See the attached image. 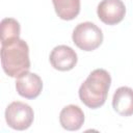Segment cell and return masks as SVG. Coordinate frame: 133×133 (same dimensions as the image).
Returning a JSON list of instances; mask_svg holds the SVG:
<instances>
[{"instance_id":"obj_1","label":"cell","mask_w":133,"mask_h":133,"mask_svg":"<svg viewBox=\"0 0 133 133\" xmlns=\"http://www.w3.org/2000/svg\"><path fill=\"white\" fill-rule=\"evenodd\" d=\"M110 84L111 77L106 70H94L79 87L81 102L88 108H100L106 102Z\"/></svg>"},{"instance_id":"obj_2","label":"cell","mask_w":133,"mask_h":133,"mask_svg":"<svg viewBox=\"0 0 133 133\" xmlns=\"http://www.w3.org/2000/svg\"><path fill=\"white\" fill-rule=\"evenodd\" d=\"M1 64L4 73L12 78L28 72L30 69L29 48L25 41L17 38L1 44Z\"/></svg>"},{"instance_id":"obj_3","label":"cell","mask_w":133,"mask_h":133,"mask_svg":"<svg viewBox=\"0 0 133 133\" xmlns=\"http://www.w3.org/2000/svg\"><path fill=\"white\" fill-rule=\"evenodd\" d=\"M73 43L83 51H94L99 48L103 42L102 30L91 22L78 24L73 30Z\"/></svg>"},{"instance_id":"obj_4","label":"cell","mask_w":133,"mask_h":133,"mask_svg":"<svg viewBox=\"0 0 133 133\" xmlns=\"http://www.w3.org/2000/svg\"><path fill=\"white\" fill-rule=\"evenodd\" d=\"M33 109L26 103L15 101L5 109V121L8 127L14 130L23 131L28 129L33 123Z\"/></svg>"},{"instance_id":"obj_5","label":"cell","mask_w":133,"mask_h":133,"mask_svg":"<svg viewBox=\"0 0 133 133\" xmlns=\"http://www.w3.org/2000/svg\"><path fill=\"white\" fill-rule=\"evenodd\" d=\"M99 19L106 25H116L126 15V6L122 0H102L97 8Z\"/></svg>"},{"instance_id":"obj_6","label":"cell","mask_w":133,"mask_h":133,"mask_svg":"<svg viewBox=\"0 0 133 133\" xmlns=\"http://www.w3.org/2000/svg\"><path fill=\"white\" fill-rule=\"evenodd\" d=\"M16 89L25 99H35L43 89V81L38 75L28 71L17 78Z\"/></svg>"},{"instance_id":"obj_7","label":"cell","mask_w":133,"mask_h":133,"mask_svg":"<svg viewBox=\"0 0 133 133\" xmlns=\"http://www.w3.org/2000/svg\"><path fill=\"white\" fill-rule=\"evenodd\" d=\"M50 63L51 65L58 71L66 72L72 69L77 63V54L69 46L59 45L56 46L50 53Z\"/></svg>"},{"instance_id":"obj_8","label":"cell","mask_w":133,"mask_h":133,"mask_svg":"<svg viewBox=\"0 0 133 133\" xmlns=\"http://www.w3.org/2000/svg\"><path fill=\"white\" fill-rule=\"evenodd\" d=\"M59 122L63 129L68 131H77L84 123V113L79 106L71 104L61 109Z\"/></svg>"},{"instance_id":"obj_9","label":"cell","mask_w":133,"mask_h":133,"mask_svg":"<svg viewBox=\"0 0 133 133\" xmlns=\"http://www.w3.org/2000/svg\"><path fill=\"white\" fill-rule=\"evenodd\" d=\"M112 107L122 116L133 114V89L128 86L118 87L112 98Z\"/></svg>"},{"instance_id":"obj_10","label":"cell","mask_w":133,"mask_h":133,"mask_svg":"<svg viewBox=\"0 0 133 133\" xmlns=\"http://www.w3.org/2000/svg\"><path fill=\"white\" fill-rule=\"evenodd\" d=\"M56 15L65 21L74 20L80 12V0H52Z\"/></svg>"},{"instance_id":"obj_11","label":"cell","mask_w":133,"mask_h":133,"mask_svg":"<svg viewBox=\"0 0 133 133\" xmlns=\"http://www.w3.org/2000/svg\"><path fill=\"white\" fill-rule=\"evenodd\" d=\"M1 44H6L20 38L21 27L17 20L5 18L1 21Z\"/></svg>"}]
</instances>
